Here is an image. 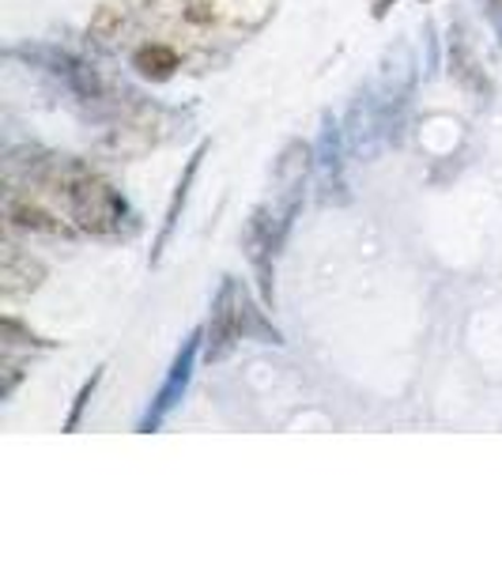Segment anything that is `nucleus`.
Instances as JSON below:
<instances>
[{
  "label": "nucleus",
  "instance_id": "obj_11",
  "mask_svg": "<svg viewBox=\"0 0 502 566\" xmlns=\"http://www.w3.org/2000/svg\"><path fill=\"white\" fill-rule=\"evenodd\" d=\"M20 344H27V348H50L53 340H42V336H34V333H23V325L15 322V317H4V348H20Z\"/></svg>",
  "mask_w": 502,
  "mask_h": 566
},
{
  "label": "nucleus",
  "instance_id": "obj_2",
  "mask_svg": "<svg viewBox=\"0 0 502 566\" xmlns=\"http://www.w3.org/2000/svg\"><path fill=\"white\" fill-rule=\"evenodd\" d=\"M27 181L42 186L45 193L65 208L69 219L84 234L114 239L133 219L125 197L117 193L98 170H91L87 163H80V159H65V155H61V159H39L27 167Z\"/></svg>",
  "mask_w": 502,
  "mask_h": 566
},
{
  "label": "nucleus",
  "instance_id": "obj_5",
  "mask_svg": "<svg viewBox=\"0 0 502 566\" xmlns=\"http://www.w3.org/2000/svg\"><path fill=\"white\" fill-rule=\"evenodd\" d=\"M159 109L155 106H136L129 122H122L114 133L106 136L103 148L114 155V159H136V155H144L148 148H155V129H159Z\"/></svg>",
  "mask_w": 502,
  "mask_h": 566
},
{
  "label": "nucleus",
  "instance_id": "obj_9",
  "mask_svg": "<svg viewBox=\"0 0 502 566\" xmlns=\"http://www.w3.org/2000/svg\"><path fill=\"white\" fill-rule=\"evenodd\" d=\"M129 31H133L129 0H117V4H103V8H98V15L87 27V39H95L98 45H122Z\"/></svg>",
  "mask_w": 502,
  "mask_h": 566
},
{
  "label": "nucleus",
  "instance_id": "obj_8",
  "mask_svg": "<svg viewBox=\"0 0 502 566\" xmlns=\"http://www.w3.org/2000/svg\"><path fill=\"white\" fill-rule=\"evenodd\" d=\"M133 69L140 72L144 80H170L181 69V50L175 42H163V39H148L144 45L133 50Z\"/></svg>",
  "mask_w": 502,
  "mask_h": 566
},
{
  "label": "nucleus",
  "instance_id": "obj_1",
  "mask_svg": "<svg viewBox=\"0 0 502 566\" xmlns=\"http://www.w3.org/2000/svg\"><path fill=\"white\" fill-rule=\"evenodd\" d=\"M133 31H151L178 50L245 42L276 15V0H129Z\"/></svg>",
  "mask_w": 502,
  "mask_h": 566
},
{
  "label": "nucleus",
  "instance_id": "obj_12",
  "mask_svg": "<svg viewBox=\"0 0 502 566\" xmlns=\"http://www.w3.org/2000/svg\"><path fill=\"white\" fill-rule=\"evenodd\" d=\"M98 381H103V370H95L84 381V389H80V397H76V408H72V416L65 419V431H76V427H80V416H84V408H87V400H91V392H95Z\"/></svg>",
  "mask_w": 502,
  "mask_h": 566
},
{
  "label": "nucleus",
  "instance_id": "obj_10",
  "mask_svg": "<svg viewBox=\"0 0 502 566\" xmlns=\"http://www.w3.org/2000/svg\"><path fill=\"white\" fill-rule=\"evenodd\" d=\"M205 151H208V144H200L197 155L189 159V167H186V178L178 181V189H175V200H170V208H167V219H163V231H159V242H155V253H151V261H159L163 258V250H167V242H170V234H175V227H178V212L186 208V197H189V186H194V178H197V167H200V159H205Z\"/></svg>",
  "mask_w": 502,
  "mask_h": 566
},
{
  "label": "nucleus",
  "instance_id": "obj_7",
  "mask_svg": "<svg viewBox=\"0 0 502 566\" xmlns=\"http://www.w3.org/2000/svg\"><path fill=\"white\" fill-rule=\"evenodd\" d=\"M197 344H200V336H194V340L181 348V355L175 359V367H170V378H167V386L159 389V397H155V408L148 412V419H144V431H151V427H159L163 423V416L170 412V408L181 400V392H186L189 386V374H194V359H197Z\"/></svg>",
  "mask_w": 502,
  "mask_h": 566
},
{
  "label": "nucleus",
  "instance_id": "obj_13",
  "mask_svg": "<svg viewBox=\"0 0 502 566\" xmlns=\"http://www.w3.org/2000/svg\"><path fill=\"white\" fill-rule=\"evenodd\" d=\"M491 20H495L499 34H502V0H491Z\"/></svg>",
  "mask_w": 502,
  "mask_h": 566
},
{
  "label": "nucleus",
  "instance_id": "obj_4",
  "mask_svg": "<svg viewBox=\"0 0 502 566\" xmlns=\"http://www.w3.org/2000/svg\"><path fill=\"white\" fill-rule=\"evenodd\" d=\"M253 328H261L258 310L250 306V298H245V291L239 287V280L227 276L216 295V303H212V317H208L205 359L216 363V359H223V355H231L234 344H239L245 333H253Z\"/></svg>",
  "mask_w": 502,
  "mask_h": 566
},
{
  "label": "nucleus",
  "instance_id": "obj_6",
  "mask_svg": "<svg viewBox=\"0 0 502 566\" xmlns=\"http://www.w3.org/2000/svg\"><path fill=\"white\" fill-rule=\"evenodd\" d=\"M42 280H45L42 261H34L31 253H23L20 245L8 239L4 250H0V291H4V298L34 295L42 287Z\"/></svg>",
  "mask_w": 502,
  "mask_h": 566
},
{
  "label": "nucleus",
  "instance_id": "obj_3",
  "mask_svg": "<svg viewBox=\"0 0 502 566\" xmlns=\"http://www.w3.org/2000/svg\"><path fill=\"white\" fill-rule=\"evenodd\" d=\"M4 223L8 234H34V239H76V234H84L42 186L15 178H8Z\"/></svg>",
  "mask_w": 502,
  "mask_h": 566
}]
</instances>
